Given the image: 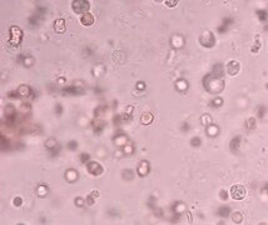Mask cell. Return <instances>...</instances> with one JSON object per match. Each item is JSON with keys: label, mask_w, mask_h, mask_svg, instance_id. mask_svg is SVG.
I'll list each match as a JSON object with an SVG mask.
<instances>
[{"label": "cell", "mask_w": 268, "mask_h": 225, "mask_svg": "<svg viewBox=\"0 0 268 225\" xmlns=\"http://www.w3.org/2000/svg\"><path fill=\"white\" fill-rule=\"evenodd\" d=\"M231 194L234 199H242L246 194V190L243 189V187H240V185H234L231 190Z\"/></svg>", "instance_id": "1"}, {"label": "cell", "mask_w": 268, "mask_h": 225, "mask_svg": "<svg viewBox=\"0 0 268 225\" xmlns=\"http://www.w3.org/2000/svg\"><path fill=\"white\" fill-rule=\"evenodd\" d=\"M82 21L85 24V25H90L93 23V16H90L89 14H85L83 18H82Z\"/></svg>", "instance_id": "2"}]
</instances>
